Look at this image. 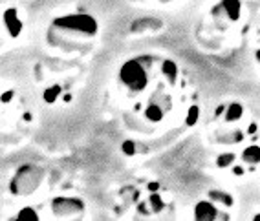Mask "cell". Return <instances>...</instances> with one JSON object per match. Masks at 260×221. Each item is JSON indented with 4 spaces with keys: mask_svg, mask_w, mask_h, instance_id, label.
Segmentation results:
<instances>
[{
    "mask_svg": "<svg viewBox=\"0 0 260 221\" xmlns=\"http://www.w3.org/2000/svg\"><path fill=\"white\" fill-rule=\"evenodd\" d=\"M28 172L29 174H26V166L20 172H17L15 179L11 181V192L13 194H29L31 190H35L39 187L42 175H35V179H33L35 168H31V166L28 168Z\"/></svg>",
    "mask_w": 260,
    "mask_h": 221,
    "instance_id": "cell-3",
    "label": "cell"
},
{
    "mask_svg": "<svg viewBox=\"0 0 260 221\" xmlns=\"http://www.w3.org/2000/svg\"><path fill=\"white\" fill-rule=\"evenodd\" d=\"M17 219H20V221H24V219H29V221H37L39 219V216H37V212L33 210V208H22V210L17 214Z\"/></svg>",
    "mask_w": 260,
    "mask_h": 221,
    "instance_id": "cell-12",
    "label": "cell"
},
{
    "mask_svg": "<svg viewBox=\"0 0 260 221\" xmlns=\"http://www.w3.org/2000/svg\"><path fill=\"white\" fill-rule=\"evenodd\" d=\"M53 214L57 216H75V214H79L83 210V203L79 199H55L53 205Z\"/></svg>",
    "mask_w": 260,
    "mask_h": 221,
    "instance_id": "cell-4",
    "label": "cell"
},
{
    "mask_svg": "<svg viewBox=\"0 0 260 221\" xmlns=\"http://www.w3.org/2000/svg\"><path fill=\"white\" fill-rule=\"evenodd\" d=\"M240 114H242V106L238 104V102H233V104L228 108V117H225V121L240 119Z\"/></svg>",
    "mask_w": 260,
    "mask_h": 221,
    "instance_id": "cell-11",
    "label": "cell"
},
{
    "mask_svg": "<svg viewBox=\"0 0 260 221\" xmlns=\"http://www.w3.org/2000/svg\"><path fill=\"white\" fill-rule=\"evenodd\" d=\"M59 92H60L59 88H55V90H53V92H50V93L46 92V101L53 102V99H55V95H57V93H59Z\"/></svg>",
    "mask_w": 260,
    "mask_h": 221,
    "instance_id": "cell-15",
    "label": "cell"
},
{
    "mask_svg": "<svg viewBox=\"0 0 260 221\" xmlns=\"http://www.w3.org/2000/svg\"><path fill=\"white\" fill-rule=\"evenodd\" d=\"M119 81L123 83V86L128 88L130 92L140 93L141 90H145V86L149 83V75H147V69L143 66V57L132 59L121 66Z\"/></svg>",
    "mask_w": 260,
    "mask_h": 221,
    "instance_id": "cell-1",
    "label": "cell"
},
{
    "mask_svg": "<svg viewBox=\"0 0 260 221\" xmlns=\"http://www.w3.org/2000/svg\"><path fill=\"white\" fill-rule=\"evenodd\" d=\"M4 22H6V26H8V31H10L11 37H17V35L20 33V28H22V24H20V19H19V15H17V11L15 10L6 11Z\"/></svg>",
    "mask_w": 260,
    "mask_h": 221,
    "instance_id": "cell-5",
    "label": "cell"
},
{
    "mask_svg": "<svg viewBox=\"0 0 260 221\" xmlns=\"http://www.w3.org/2000/svg\"><path fill=\"white\" fill-rule=\"evenodd\" d=\"M231 157H233V156H225V157L222 156V157H220L218 165H220V166H228L229 163H233V159H231Z\"/></svg>",
    "mask_w": 260,
    "mask_h": 221,
    "instance_id": "cell-14",
    "label": "cell"
},
{
    "mask_svg": "<svg viewBox=\"0 0 260 221\" xmlns=\"http://www.w3.org/2000/svg\"><path fill=\"white\" fill-rule=\"evenodd\" d=\"M242 159L244 161H247V163H256L258 161V146H249V148H246V152L242 154Z\"/></svg>",
    "mask_w": 260,
    "mask_h": 221,
    "instance_id": "cell-10",
    "label": "cell"
},
{
    "mask_svg": "<svg viewBox=\"0 0 260 221\" xmlns=\"http://www.w3.org/2000/svg\"><path fill=\"white\" fill-rule=\"evenodd\" d=\"M123 150H125V154H132V146H130V143H125Z\"/></svg>",
    "mask_w": 260,
    "mask_h": 221,
    "instance_id": "cell-16",
    "label": "cell"
},
{
    "mask_svg": "<svg viewBox=\"0 0 260 221\" xmlns=\"http://www.w3.org/2000/svg\"><path fill=\"white\" fill-rule=\"evenodd\" d=\"M163 75H167L169 83L174 84L178 79V66L174 64L172 60H165V62H163Z\"/></svg>",
    "mask_w": 260,
    "mask_h": 221,
    "instance_id": "cell-9",
    "label": "cell"
},
{
    "mask_svg": "<svg viewBox=\"0 0 260 221\" xmlns=\"http://www.w3.org/2000/svg\"><path fill=\"white\" fill-rule=\"evenodd\" d=\"M196 119H198V108H190V112H189V121H187V125L189 126H192L196 123Z\"/></svg>",
    "mask_w": 260,
    "mask_h": 221,
    "instance_id": "cell-13",
    "label": "cell"
},
{
    "mask_svg": "<svg viewBox=\"0 0 260 221\" xmlns=\"http://www.w3.org/2000/svg\"><path fill=\"white\" fill-rule=\"evenodd\" d=\"M53 29H62V31L84 35V37H93L98 33V22L88 15H68L64 19L55 20Z\"/></svg>",
    "mask_w": 260,
    "mask_h": 221,
    "instance_id": "cell-2",
    "label": "cell"
},
{
    "mask_svg": "<svg viewBox=\"0 0 260 221\" xmlns=\"http://www.w3.org/2000/svg\"><path fill=\"white\" fill-rule=\"evenodd\" d=\"M218 212H216V208H214L213 203H207V201H202L196 205L194 208V216L196 219H214V216H216Z\"/></svg>",
    "mask_w": 260,
    "mask_h": 221,
    "instance_id": "cell-6",
    "label": "cell"
},
{
    "mask_svg": "<svg viewBox=\"0 0 260 221\" xmlns=\"http://www.w3.org/2000/svg\"><path fill=\"white\" fill-rule=\"evenodd\" d=\"M218 8H222L231 20H237L240 15V2L238 0H223V2H220Z\"/></svg>",
    "mask_w": 260,
    "mask_h": 221,
    "instance_id": "cell-7",
    "label": "cell"
},
{
    "mask_svg": "<svg viewBox=\"0 0 260 221\" xmlns=\"http://www.w3.org/2000/svg\"><path fill=\"white\" fill-rule=\"evenodd\" d=\"M145 117L149 121H152V123H159V121L165 117V112H163V108L158 102H150V104L147 106V110H145Z\"/></svg>",
    "mask_w": 260,
    "mask_h": 221,
    "instance_id": "cell-8",
    "label": "cell"
}]
</instances>
